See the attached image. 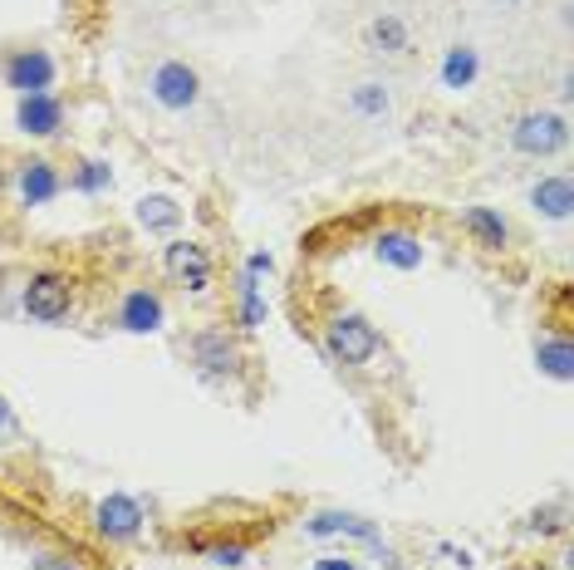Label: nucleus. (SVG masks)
<instances>
[{"mask_svg": "<svg viewBox=\"0 0 574 570\" xmlns=\"http://www.w3.org/2000/svg\"><path fill=\"white\" fill-rule=\"evenodd\" d=\"M79 192H109L113 187V173H109V163H99V157H89V163H79V173L69 177Z\"/></svg>", "mask_w": 574, "mask_h": 570, "instance_id": "aec40b11", "label": "nucleus"}, {"mask_svg": "<svg viewBox=\"0 0 574 570\" xmlns=\"http://www.w3.org/2000/svg\"><path fill=\"white\" fill-rule=\"evenodd\" d=\"M335 531L359 536V541H369L373 551H383V556H388V546L378 541V531L369 527V521H359V517H344V511H325V517H315V521H309V536H335ZM388 561H393V556H388Z\"/></svg>", "mask_w": 574, "mask_h": 570, "instance_id": "4468645a", "label": "nucleus"}, {"mask_svg": "<svg viewBox=\"0 0 574 570\" xmlns=\"http://www.w3.org/2000/svg\"><path fill=\"white\" fill-rule=\"evenodd\" d=\"M206 556H212V561L222 566V570H232V566L246 561V546H212V551H206Z\"/></svg>", "mask_w": 574, "mask_h": 570, "instance_id": "4be33fe9", "label": "nucleus"}, {"mask_svg": "<svg viewBox=\"0 0 574 570\" xmlns=\"http://www.w3.org/2000/svg\"><path fill=\"white\" fill-rule=\"evenodd\" d=\"M60 173H54L44 157H30V163H20V197H25V207H44V202L60 197Z\"/></svg>", "mask_w": 574, "mask_h": 570, "instance_id": "9d476101", "label": "nucleus"}, {"mask_svg": "<svg viewBox=\"0 0 574 570\" xmlns=\"http://www.w3.org/2000/svg\"><path fill=\"white\" fill-rule=\"evenodd\" d=\"M353 109H359L363 119H383V113H388V94L378 84H359V89H353Z\"/></svg>", "mask_w": 574, "mask_h": 570, "instance_id": "412c9836", "label": "nucleus"}, {"mask_svg": "<svg viewBox=\"0 0 574 570\" xmlns=\"http://www.w3.org/2000/svg\"><path fill=\"white\" fill-rule=\"evenodd\" d=\"M476 70H481V60H476L472 44H452V50H447V60H442V84L447 89H467L476 79Z\"/></svg>", "mask_w": 574, "mask_h": 570, "instance_id": "f3484780", "label": "nucleus"}, {"mask_svg": "<svg viewBox=\"0 0 574 570\" xmlns=\"http://www.w3.org/2000/svg\"><path fill=\"white\" fill-rule=\"evenodd\" d=\"M369 40L378 44V50H388V54L408 50V30H403V20H393V16L373 20V26H369Z\"/></svg>", "mask_w": 574, "mask_h": 570, "instance_id": "6ab92c4d", "label": "nucleus"}, {"mask_svg": "<svg viewBox=\"0 0 574 570\" xmlns=\"http://www.w3.org/2000/svg\"><path fill=\"white\" fill-rule=\"evenodd\" d=\"M163 266L172 281H182L187 291H206L212 285V261H206V251L197 242H172L163 251Z\"/></svg>", "mask_w": 574, "mask_h": 570, "instance_id": "0eeeda50", "label": "nucleus"}, {"mask_svg": "<svg viewBox=\"0 0 574 570\" xmlns=\"http://www.w3.org/2000/svg\"><path fill=\"white\" fill-rule=\"evenodd\" d=\"M462 226L476 236L481 246H491V251L506 246V222H501V212H491V207H467Z\"/></svg>", "mask_w": 574, "mask_h": 570, "instance_id": "dca6fc26", "label": "nucleus"}, {"mask_svg": "<svg viewBox=\"0 0 574 570\" xmlns=\"http://www.w3.org/2000/svg\"><path fill=\"white\" fill-rule=\"evenodd\" d=\"M531 207L550 216V222H565V216L574 212V187H570V177H541L531 187Z\"/></svg>", "mask_w": 574, "mask_h": 570, "instance_id": "ddd939ff", "label": "nucleus"}, {"mask_svg": "<svg viewBox=\"0 0 574 570\" xmlns=\"http://www.w3.org/2000/svg\"><path fill=\"white\" fill-rule=\"evenodd\" d=\"M535 364H541V374H550V379L570 384V374H574V349H570V339H565V335L541 339V345H535Z\"/></svg>", "mask_w": 574, "mask_h": 570, "instance_id": "2eb2a0df", "label": "nucleus"}, {"mask_svg": "<svg viewBox=\"0 0 574 570\" xmlns=\"http://www.w3.org/2000/svg\"><path fill=\"white\" fill-rule=\"evenodd\" d=\"M25 315L30 320H40V325H54V320H64L69 315V281L64 276H30L25 285Z\"/></svg>", "mask_w": 574, "mask_h": 570, "instance_id": "39448f33", "label": "nucleus"}, {"mask_svg": "<svg viewBox=\"0 0 574 570\" xmlns=\"http://www.w3.org/2000/svg\"><path fill=\"white\" fill-rule=\"evenodd\" d=\"M378 261H388L393 271H418L422 266V242L412 232H403V226H388V232H378Z\"/></svg>", "mask_w": 574, "mask_h": 570, "instance_id": "9b49d317", "label": "nucleus"}, {"mask_svg": "<svg viewBox=\"0 0 574 570\" xmlns=\"http://www.w3.org/2000/svg\"><path fill=\"white\" fill-rule=\"evenodd\" d=\"M30 570H84L79 561H69V556H40Z\"/></svg>", "mask_w": 574, "mask_h": 570, "instance_id": "5701e85b", "label": "nucleus"}, {"mask_svg": "<svg viewBox=\"0 0 574 570\" xmlns=\"http://www.w3.org/2000/svg\"><path fill=\"white\" fill-rule=\"evenodd\" d=\"M153 99L163 109H172V113H182V109H192L202 99V79H197V70L192 64H182V60H163L153 70Z\"/></svg>", "mask_w": 574, "mask_h": 570, "instance_id": "f03ea898", "label": "nucleus"}, {"mask_svg": "<svg viewBox=\"0 0 574 570\" xmlns=\"http://www.w3.org/2000/svg\"><path fill=\"white\" fill-rule=\"evenodd\" d=\"M192 355H197V364H202L206 374H236V369H240L236 345L222 335V329H202L197 345H192Z\"/></svg>", "mask_w": 574, "mask_h": 570, "instance_id": "f8f14e48", "label": "nucleus"}, {"mask_svg": "<svg viewBox=\"0 0 574 570\" xmlns=\"http://www.w3.org/2000/svg\"><path fill=\"white\" fill-rule=\"evenodd\" d=\"M10 424H16V418H10V404H6V398H0V432H6Z\"/></svg>", "mask_w": 574, "mask_h": 570, "instance_id": "393cba45", "label": "nucleus"}, {"mask_svg": "<svg viewBox=\"0 0 574 570\" xmlns=\"http://www.w3.org/2000/svg\"><path fill=\"white\" fill-rule=\"evenodd\" d=\"M511 143L521 147L525 157H550V153H560V147L570 143V129H565L560 113H525V119L515 123Z\"/></svg>", "mask_w": 574, "mask_h": 570, "instance_id": "7ed1b4c3", "label": "nucleus"}, {"mask_svg": "<svg viewBox=\"0 0 574 570\" xmlns=\"http://www.w3.org/2000/svg\"><path fill=\"white\" fill-rule=\"evenodd\" d=\"M325 345L339 364H369L378 355V329L363 320V315H335Z\"/></svg>", "mask_w": 574, "mask_h": 570, "instance_id": "f257e3e1", "label": "nucleus"}, {"mask_svg": "<svg viewBox=\"0 0 574 570\" xmlns=\"http://www.w3.org/2000/svg\"><path fill=\"white\" fill-rule=\"evenodd\" d=\"M119 325L129 329V335H153V329H163V301H157L153 291H129L123 295Z\"/></svg>", "mask_w": 574, "mask_h": 570, "instance_id": "1a4fd4ad", "label": "nucleus"}, {"mask_svg": "<svg viewBox=\"0 0 574 570\" xmlns=\"http://www.w3.org/2000/svg\"><path fill=\"white\" fill-rule=\"evenodd\" d=\"M137 222H143L147 232H172V226L182 222V207L172 197H143L137 202Z\"/></svg>", "mask_w": 574, "mask_h": 570, "instance_id": "a211bd4d", "label": "nucleus"}, {"mask_svg": "<svg viewBox=\"0 0 574 570\" xmlns=\"http://www.w3.org/2000/svg\"><path fill=\"white\" fill-rule=\"evenodd\" d=\"M16 123H20V133H30V139H50V133H60L64 109H60L54 94H25L20 109H16Z\"/></svg>", "mask_w": 574, "mask_h": 570, "instance_id": "6e6552de", "label": "nucleus"}, {"mask_svg": "<svg viewBox=\"0 0 574 570\" xmlns=\"http://www.w3.org/2000/svg\"><path fill=\"white\" fill-rule=\"evenodd\" d=\"M0 74H6L10 89H20V99H25V94H50V84H54V60H50L44 50H16Z\"/></svg>", "mask_w": 574, "mask_h": 570, "instance_id": "20e7f679", "label": "nucleus"}, {"mask_svg": "<svg viewBox=\"0 0 574 570\" xmlns=\"http://www.w3.org/2000/svg\"><path fill=\"white\" fill-rule=\"evenodd\" d=\"M315 570H359L353 561H339V556H325V561H315Z\"/></svg>", "mask_w": 574, "mask_h": 570, "instance_id": "b1692460", "label": "nucleus"}, {"mask_svg": "<svg viewBox=\"0 0 574 570\" xmlns=\"http://www.w3.org/2000/svg\"><path fill=\"white\" fill-rule=\"evenodd\" d=\"M94 527L109 536V541H133V536L143 531V507H137L133 497L113 492V497H103L94 507Z\"/></svg>", "mask_w": 574, "mask_h": 570, "instance_id": "423d86ee", "label": "nucleus"}]
</instances>
